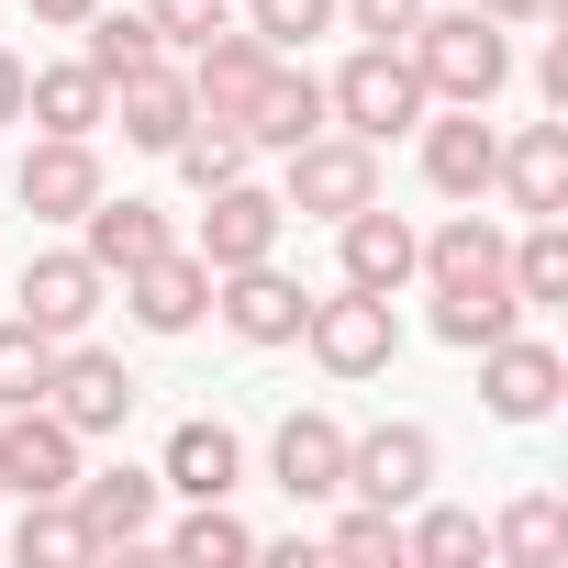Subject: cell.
Masks as SVG:
<instances>
[{"label": "cell", "instance_id": "obj_38", "mask_svg": "<svg viewBox=\"0 0 568 568\" xmlns=\"http://www.w3.org/2000/svg\"><path fill=\"white\" fill-rule=\"evenodd\" d=\"M145 23H156L168 45H201V34H223V23H234V0H145Z\"/></svg>", "mask_w": 568, "mask_h": 568}, {"label": "cell", "instance_id": "obj_27", "mask_svg": "<svg viewBox=\"0 0 568 568\" xmlns=\"http://www.w3.org/2000/svg\"><path fill=\"white\" fill-rule=\"evenodd\" d=\"M513 291H524V313H535V302H568V212H524V234H513Z\"/></svg>", "mask_w": 568, "mask_h": 568}, {"label": "cell", "instance_id": "obj_20", "mask_svg": "<svg viewBox=\"0 0 568 568\" xmlns=\"http://www.w3.org/2000/svg\"><path fill=\"white\" fill-rule=\"evenodd\" d=\"M278 57L245 34V23H223V34H201L190 45V101L201 112H223V123H245V101H256V79H267Z\"/></svg>", "mask_w": 568, "mask_h": 568}, {"label": "cell", "instance_id": "obj_3", "mask_svg": "<svg viewBox=\"0 0 568 568\" xmlns=\"http://www.w3.org/2000/svg\"><path fill=\"white\" fill-rule=\"evenodd\" d=\"M357 201H379V145H357L346 123L302 134V145H291V190H278V212H302V223H346Z\"/></svg>", "mask_w": 568, "mask_h": 568}, {"label": "cell", "instance_id": "obj_41", "mask_svg": "<svg viewBox=\"0 0 568 568\" xmlns=\"http://www.w3.org/2000/svg\"><path fill=\"white\" fill-rule=\"evenodd\" d=\"M23 12H34V23H45V34H79V23H90V12H101V0H23Z\"/></svg>", "mask_w": 568, "mask_h": 568}, {"label": "cell", "instance_id": "obj_2", "mask_svg": "<svg viewBox=\"0 0 568 568\" xmlns=\"http://www.w3.org/2000/svg\"><path fill=\"white\" fill-rule=\"evenodd\" d=\"M324 112H335L357 145H390V134H413L435 101H424V79H413V57H402V45H357V57L324 79Z\"/></svg>", "mask_w": 568, "mask_h": 568}, {"label": "cell", "instance_id": "obj_25", "mask_svg": "<svg viewBox=\"0 0 568 568\" xmlns=\"http://www.w3.org/2000/svg\"><path fill=\"white\" fill-rule=\"evenodd\" d=\"M245 479V446H234V424H212V413H190L179 435H168V457H156V490H190V501H223Z\"/></svg>", "mask_w": 568, "mask_h": 568}, {"label": "cell", "instance_id": "obj_31", "mask_svg": "<svg viewBox=\"0 0 568 568\" xmlns=\"http://www.w3.org/2000/svg\"><path fill=\"white\" fill-rule=\"evenodd\" d=\"M79 34H90V45H79V57H90V68H101V79H134V68H156V57H168V34H156V23H145V12H90V23H79Z\"/></svg>", "mask_w": 568, "mask_h": 568}, {"label": "cell", "instance_id": "obj_40", "mask_svg": "<svg viewBox=\"0 0 568 568\" xmlns=\"http://www.w3.org/2000/svg\"><path fill=\"white\" fill-rule=\"evenodd\" d=\"M535 90H546V112H568V34L535 57Z\"/></svg>", "mask_w": 568, "mask_h": 568}, {"label": "cell", "instance_id": "obj_24", "mask_svg": "<svg viewBox=\"0 0 568 568\" xmlns=\"http://www.w3.org/2000/svg\"><path fill=\"white\" fill-rule=\"evenodd\" d=\"M156 245H168V212H156V201H134V190H123V201L101 190V201L79 212V256H90L101 278H123V267H145Z\"/></svg>", "mask_w": 568, "mask_h": 568}, {"label": "cell", "instance_id": "obj_32", "mask_svg": "<svg viewBox=\"0 0 568 568\" xmlns=\"http://www.w3.org/2000/svg\"><path fill=\"white\" fill-rule=\"evenodd\" d=\"M245 34L267 57H302L313 34H335V0H245Z\"/></svg>", "mask_w": 568, "mask_h": 568}, {"label": "cell", "instance_id": "obj_34", "mask_svg": "<svg viewBox=\"0 0 568 568\" xmlns=\"http://www.w3.org/2000/svg\"><path fill=\"white\" fill-rule=\"evenodd\" d=\"M513 324H524V302H513V291H490V302H435V335H446L457 357H479V346H490V335H513Z\"/></svg>", "mask_w": 568, "mask_h": 568}, {"label": "cell", "instance_id": "obj_22", "mask_svg": "<svg viewBox=\"0 0 568 568\" xmlns=\"http://www.w3.org/2000/svg\"><path fill=\"white\" fill-rule=\"evenodd\" d=\"M335 112H324V79L313 68H291V57H278L267 79H256V101H245V145H267V156H291L302 134H324Z\"/></svg>", "mask_w": 568, "mask_h": 568}, {"label": "cell", "instance_id": "obj_1", "mask_svg": "<svg viewBox=\"0 0 568 568\" xmlns=\"http://www.w3.org/2000/svg\"><path fill=\"white\" fill-rule=\"evenodd\" d=\"M402 57H413L424 101H468V112H490V101L513 90V34H501L490 12H424Z\"/></svg>", "mask_w": 568, "mask_h": 568}, {"label": "cell", "instance_id": "obj_16", "mask_svg": "<svg viewBox=\"0 0 568 568\" xmlns=\"http://www.w3.org/2000/svg\"><path fill=\"white\" fill-rule=\"evenodd\" d=\"M267 479L291 501H346V424L335 413H291L267 435Z\"/></svg>", "mask_w": 568, "mask_h": 568}, {"label": "cell", "instance_id": "obj_23", "mask_svg": "<svg viewBox=\"0 0 568 568\" xmlns=\"http://www.w3.org/2000/svg\"><path fill=\"white\" fill-rule=\"evenodd\" d=\"M490 190H513V212H568V123H524V134H501Z\"/></svg>", "mask_w": 568, "mask_h": 568}, {"label": "cell", "instance_id": "obj_6", "mask_svg": "<svg viewBox=\"0 0 568 568\" xmlns=\"http://www.w3.org/2000/svg\"><path fill=\"white\" fill-rule=\"evenodd\" d=\"M134 390H145V379H134L123 357H101V346H79V335H68V346H57V368H45V413H57V424H68L79 446H90V435H123V413H134Z\"/></svg>", "mask_w": 568, "mask_h": 568}, {"label": "cell", "instance_id": "obj_10", "mask_svg": "<svg viewBox=\"0 0 568 568\" xmlns=\"http://www.w3.org/2000/svg\"><path fill=\"white\" fill-rule=\"evenodd\" d=\"M346 490L379 501V513H413V501L435 490V435H424V424H368V435H346Z\"/></svg>", "mask_w": 568, "mask_h": 568}, {"label": "cell", "instance_id": "obj_30", "mask_svg": "<svg viewBox=\"0 0 568 568\" xmlns=\"http://www.w3.org/2000/svg\"><path fill=\"white\" fill-rule=\"evenodd\" d=\"M468 557H490V524L479 513H446L435 501V513L402 524V568H468Z\"/></svg>", "mask_w": 568, "mask_h": 568}, {"label": "cell", "instance_id": "obj_15", "mask_svg": "<svg viewBox=\"0 0 568 568\" xmlns=\"http://www.w3.org/2000/svg\"><path fill=\"white\" fill-rule=\"evenodd\" d=\"M335 234H346V291H379V302H402V291H413V267H424V234H413L390 201H357Z\"/></svg>", "mask_w": 568, "mask_h": 568}, {"label": "cell", "instance_id": "obj_14", "mask_svg": "<svg viewBox=\"0 0 568 568\" xmlns=\"http://www.w3.org/2000/svg\"><path fill=\"white\" fill-rule=\"evenodd\" d=\"M123 313H134L145 335H190V324L212 313V267H201L190 245H156L145 267H123Z\"/></svg>", "mask_w": 568, "mask_h": 568}, {"label": "cell", "instance_id": "obj_29", "mask_svg": "<svg viewBox=\"0 0 568 568\" xmlns=\"http://www.w3.org/2000/svg\"><path fill=\"white\" fill-rule=\"evenodd\" d=\"M490 546L524 557V568H557V557H568V501H557V490H524V501L490 524Z\"/></svg>", "mask_w": 568, "mask_h": 568}, {"label": "cell", "instance_id": "obj_5", "mask_svg": "<svg viewBox=\"0 0 568 568\" xmlns=\"http://www.w3.org/2000/svg\"><path fill=\"white\" fill-rule=\"evenodd\" d=\"M413 278H435V302H490V291H513V234L490 223V212H446L435 234H424V267ZM524 302V291H513Z\"/></svg>", "mask_w": 568, "mask_h": 568}, {"label": "cell", "instance_id": "obj_19", "mask_svg": "<svg viewBox=\"0 0 568 568\" xmlns=\"http://www.w3.org/2000/svg\"><path fill=\"white\" fill-rule=\"evenodd\" d=\"M68 501H79L90 546H145L156 535V468H79Z\"/></svg>", "mask_w": 568, "mask_h": 568}, {"label": "cell", "instance_id": "obj_13", "mask_svg": "<svg viewBox=\"0 0 568 568\" xmlns=\"http://www.w3.org/2000/svg\"><path fill=\"white\" fill-rule=\"evenodd\" d=\"M12 190H23V212H34V223H79V212L101 201V145H90V134H34Z\"/></svg>", "mask_w": 568, "mask_h": 568}, {"label": "cell", "instance_id": "obj_18", "mask_svg": "<svg viewBox=\"0 0 568 568\" xmlns=\"http://www.w3.org/2000/svg\"><path fill=\"white\" fill-rule=\"evenodd\" d=\"M413 134H424V179H435L446 201H479V190H490V168H501V134H490L468 101H446V123L424 112Z\"/></svg>", "mask_w": 568, "mask_h": 568}, {"label": "cell", "instance_id": "obj_28", "mask_svg": "<svg viewBox=\"0 0 568 568\" xmlns=\"http://www.w3.org/2000/svg\"><path fill=\"white\" fill-rule=\"evenodd\" d=\"M168 156H179V179H190V190H223V179H245V156H256V145H245V123L190 112V134H179Z\"/></svg>", "mask_w": 568, "mask_h": 568}, {"label": "cell", "instance_id": "obj_36", "mask_svg": "<svg viewBox=\"0 0 568 568\" xmlns=\"http://www.w3.org/2000/svg\"><path fill=\"white\" fill-rule=\"evenodd\" d=\"M335 557H357V568H402V513H379V501H357V513L335 524Z\"/></svg>", "mask_w": 568, "mask_h": 568}, {"label": "cell", "instance_id": "obj_39", "mask_svg": "<svg viewBox=\"0 0 568 568\" xmlns=\"http://www.w3.org/2000/svg\"><path fill=\"white\" fill-rule=\"evenodd\" d=\"M468 12H490L501 34H524V23H557V12H568V0H468Z\"/></svg>", "mask_w": 568, "mask_h": 568}, {"label": "cell", "instance_id": "obj_21", "mask_svg": "<svg viewBox=\"0 0 568 568\" xmlns=\"http://www.w3.org/2000/svg\"><path fill=\"white\" fill-rule=\"evenodd\" d=\"M23 123H34V134H101V123H112V79H101L90 57L23 68Z\"/></svg>", "mask_w": 568, "mask_h": 568}, {"label": "cell", "instance_id": "obj_42", "mask_svg": "<svg viewBox=\"0 0 568 568\" xmlns=\"http://www.w3.org/2000/svg\"><path fill=\"white\" fill-rule=\"evenodd\" d=\"M0 123H23V57L0 45Z\"/></svg>", "mask_w": 568, "mask_h": 568}, {"label": "cell", "instance_id": "obj_9", "mask_svg": "<svg viewBox=\"0 0 568 568\" xmlns=\"http://www.w3.org/2000/svg\"><path fill=\"white\" fill-rule=\"evenodd\" d=\"M278 234H291V212H278V190H256V179H223V190H201V267L223 278V267H256V256H278Z\"/></svg>", "mask_w": 568, "mask_h": 568}, {"label": "cell", "instance_id": "obj_33", "mask_svg": "<svg viewBox=\"0 0 568 568\" xmlns=\"http://www.w3.org/2000/svg\"><path fill=\"white\" fill-rule=\"evenodd\" d=\"M45 368H57V335H34L23 313L0 324V413L12 402H45Z\"/></svg>", "mask_w": 568, "mask_h": 568}, {"label": "cell", "instance_id": "obj_17", "mask_svg": "<svg viewBox=\"0 0 568 568\" xmlns=\"http://www.w3.org/2000/svg\"><path fill=\"white\" fill-rule=\"evenodd\" d=\"M190 112H201V101H190V68H168V57L134 68V79H112V123H123V145H145V156H168V145L190 134Z\"/></svg>", "mask_w": 568, "mask_h": 568}, {"label": "cell", "instance_id": "obj_4", "mask_svg": "<svg viewBox=\"0 0 568 568\" xmlns=\"http://www.w3.org/2000/svg\"><path fill=\"white\" fill-rule=\"evenodd\" d=\"M302 346H313L324 379H379V368L402 357V313H390L379 291H335V302L302 313Z\"/></svg>", "mask_w": 568, "mask_h": 568}, {"label": "cell", "instance_id": "obj_7", "mask_svg": "<svg viewBox=\"0 0 568 568\" xmlns=\"http://www.w3.org/2000/svg\"><path fill=\"white\" fill-rule=\"evenodd\" d=\"M212 313H223V335H234V346H302L313 291H302L278 256H256V267H223V278H212Z\"/></svg>", "mask_w": 568, "mask_h": 568}, {"label": "cell", "instance_id": "obj_26", "mask_svg": "<svg viewBox=\"0 0 568 568\" xmlns=\"http://www.w3.org/2000/svg\"><path fill=\"white\" fill-rule=\"evenodd\" d=\"M12 557H23V568H79V557H101V546H90L79 501H68V490H45V501H23V524H12Z\"/></svg>", "mask_w": 568, "mask_h": 568}, {"label": "cell", "instance_id": "obj_11", "mask_svg": "<svg viewBox=\"0 0 568 568\" xmlns=\"http://www.w3.org/2000/svg\"><path fill=\"white\" fill-rule=\"evenodd\" d=\"M101 291H112V278H101L79 245H45V256H23V291H12V302H23V324H34V335H57V346H68V335H90Z\"/></svg>", "mask_w": 568, "mask_h": 568}, {"label": "cell", "instance_id": "obj_12", "mask_svg": "<svg viewBox=\"0 0 568 568\" xmlns=\"http://www.w3.org/2000/svg\"><path fill=\"white\" fill-rule=\"evenodd\" d=\"M79 479V435L45 413V402H12L0 413V490L12 501H45V490H68Z\"/></svg>", "mask_w": 568, "mask_h": 568}, {"label": "cell", "instance_id": "obj_35", "mask_svg": "<svg viewBox=\"0 0 568 568\" xmlns=\"http://www.w3.org/2000/svg\"><path fill=\"white\" fill-rule=\"evenodd\" d=\"M168 546H179V557H201V568H234V557H256V535H245V524H234L223 501H201V513H190V524H179Z\"/></svg>", "mask_w": 568, "mask_h": 568}, {"label": "cell", "instance_id": "obj_8", "mask_svg": "<svg viewBox=\"0 0 568 568\" xmlns=\"http://www.w3.org/2000/svg\"><path fill=\"white\" fill-rule=\"evenodd\" d=\"M557 390H568V357L546 346V335H490L479 346V402H490V424H546L557 413Z\"/></svg>", "mask_w": 568, "mask_h": 568}, {"label": "cell", "instance_id": "obj_37", "mask_svg": "<svg viewBox=\"0 0 568 568\" xmlns=\"http://www.w3.org/2000/svg\"><path fill=\"white\" fill-rule=\"evenodd\" d=\"M335 23H357L368 45H413V23H424V0H335Z\"/></svg>", "mask_w": 568, "mask_h": 568}]
</instances>
